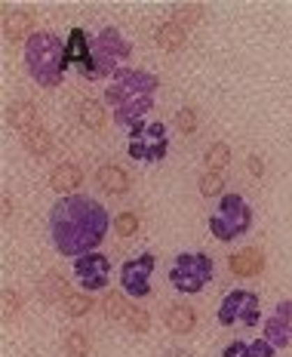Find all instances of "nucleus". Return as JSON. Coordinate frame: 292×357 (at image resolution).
I'll return each mask as SVG.
<instances>
[{
    "mask_svg": "<svg viewBox=\"0 0 292 357\" xmlns=\"http://www.w3.org/2000/svg\"><path fill=\"white\" fill-rule=\"evenodd\" d=\"M95 182H99V188L108 191V195H126V191H130V173L121 169L117 163H105V167L95 169Z\"/></svg>",
    "mask_w": 292,
    "mask_h": 357,
    "instance_id": "nucleus-17",
    "label": "nucleus"
},
{
    "mask_svg": "<svg viewBox=\"0 0 292 357\" xmlns=\"http://www.w3.org/2000/svg\"><path fill=\"white\" fill-rule=\"evenodd\" d=\"M265 339L274 348H292V299H283L265 324Z\"/></svg>",
    "mask_w": 292,
    "mask_h": 357,
    "instance_id": "nucleus-12",
    "label": "nucleus"
},
{
    "mask_svg": "<svg viewBox=\"0 0 292 357\" xmlns=\"http://www.w3.org/2000/svg\"><path fill=\"white\" fill-rule=\"evenodd\" d=\"M215 317H219V326H234V324L256 326L259 324V296L252 293V289H231L222 299Z\"/></svg>",
    "mask_w": 292,
    "mask_h": 357,
    "instance_id": "nucleus-8",
    "label": "nucleus"
},
{
    "mask_svg": "<svg viewBox=\"0 0 292 357\" xmlns=\"http://www.w3.org/2000/svg\"><path fill=\"white\" fill-rule=\"evenodd\" d=\"M74 278L86 293H99L108 287L111 278V259L105 252H86V256L74 259Z\"/></svg>",
    "mask_w": 292,
    "mask_h": 357,
    "instance_id": "nucleus-10",
    "label": "nucleus"
},
{
    "mask_svg": "<svg viewBox=\"0 0 292 357\" xmlns=\"http://www.w3.org/2000/svg\"><path fill=\"white\" fill-rule=\"evenodd\" d=\"M0 296H3V321H13V317L22 311V299L16 296V289H10V287H6Z\"/></svg>",
    "mask_w": 292,
    "mask_h": 357,
    "instance_id": "nucleus-32",
    "label": "nucleus"
},
{
    "mask_svg": "<svg viewBox=\"0 0 292 357\" xmlns=\"http://www.w3.org/2000/svg\"><path fill=\"white\" fill-rule=\"evenodd\" d=\"M10 213H13V206H10V197H3V219H10Z\"/></svg>",
    "mask_w": 292,
    "mask_h": 357,
    "instance_id": "nucleus-35",
    "label": "nucleus"
},
{
    "mask_svg": "<svg viewBox=\"0 0 292 357\" xmlns=\"http://www.w3.org/2000/svg\"><path fill=\"white\" fill-rule=\"evenodd\" d=\"M132 56L130 40L117 31V28H102V34L95 37V47H93V59H95V80L102 77H114L121 71V62Z\"/></svg>",
    "mask_w": 292,
    "mask_h": 357,
    "instance_id": "nucleus-7",
    "label": "nucleus"
},
{
    "mask_svg": "<svg viewBox=\"0 0 292 357\" xmlns=\"http://www.w3.org/2000/svg\"><path fill=\"white\" fill-rule=\"evenodd\" d=\"M228 268L234 278H256V274L265 271V252L259 247H246L228 259Z\"/></svg>",
    "mask_w": 292,
    "mask_h": 357,
    "instance_id": "nucleus-13",
    "label": "nucleus"
},
{
    "mask_svg": "<svg viewBox=\"0 0 292 357\" xmlns=\"http://www.w3.org/2000/svg\"><path fill=\"white\" fill-rule=\"evenodd\" d=\"M203 163L209 167V173H222V169L231 163V148L224 145V142L209 145V148H206V158H203Z\"/></svg>",
    "mask_w": 292,
    "mask_h": 357,
    "instance_id": "nucleus-24",
    "label": "nucleus"
},
{
    "mask_svg": "<svg viewBox=\"0 0 292 357\" xmlns=\"http://www.w3.org/2000/svg\"><path fill=\"white\" fill-rule=\"evenodd\" d=\"M47 228H49V241L59 256L80 259L86 252H95L99 243L108 237L111 215L95 197L68 195L52 204Z\"/></svg>",
    "mask_w": 292,
    "mask_h": 357,
    "instance_id": "nucleus-1",
    "label": "nucleus"
},
{
    "mask_svg": "<svg viewBox=\"0 0 292 357\" xmlns=\"http://www.w3.org/2000/svg\"><path fill=\"white\" fill-rule=\"evenodd\" d=\"M80 182H84V169H80L77 163H59V167L52 169V176H49V188L59 191L62 197L77 195Z\"/></svg>",
    "mask_w": 292,
    "mask_h": 357,
    "instance_id": "nucleus-14",
    "label": "nucleus"
},
{
    "mask_svg": "<svg viewBox=\"0 0 292 357\" xmlns=\"http://www.w3.org/2000/svg\"><path fill=\"white\" fill-rule=\"evenodd\" d=\"M65 314L68 317H86L93 311V299L89 296H80V293H68L65 296Z\"/></svg>",
    "mask_w": 292,
    "mask_h": 357,
    "instance_id": "nucleus-26",
    "label": "nucleus"
},
{
    "mask_svg": "<svg viewBox=\"0 0 292 357\" xmlns=\"http://www.w3.org/2000/svg\"><path fill=\"white\" fill-rule=\"evenodd\" d=\"M65 354H68V357H86V354H89V339H86V333L71 330L68 336H65Z\"/></svg>",
    "mask_w": 292,
    "mask_h": 357,
    "instance_id": "nucleus-27",
    "label": "nucleus"
},
{
    "mask_svg": "<svg viewBox=\"0 0 292 357\" xmlns=\"http://www.w3.org/2000/svg\"><path fill=\"white\" fill-rule=\"evenodd\" d=\"M65 296H68V280H65L62 274L49 271L47 278L40 280V299H47L52 305V302H65Z\"/></svg>",
    "mask_w": 292,
    "mask_h": 357,
    "instance_id": "nucleus-22",
    "label": "nucleus"
},
{
    "mask_svg": "<svg viewBox=\"0 0 292 357\" xmlns=\"http://www.w3.org/2000/svg\"><path fill=\"white\" fill-rule=\"evenodd\" d=\"M252 225V206L246 204L240 195H222L219 197V210L209 215V231L215 241L231 243L237 237H243Z\"/></svg>",
    "mask_w": 292,
    "mask_h": 357,
    "instance_id": "nucleus-4",
    "label": "nucleus"
},
{
    "mask_svg": "<svg viewBox=\"0 0 292 357\" xmlns=\"http://www.w3.org/2000/svg\"><path fill=\"white\" fill-rule=\"evenodd\" d=\"M6 121H10V126L19 130L22 136L40 130V114H37V108L31 102H13V105L6 108Z\"/></svg>",
    "mask_w": 292,
    "mask_h": 357,
    "instance_id": "nucleus-15",
    "label": "nucleus"
},
{
    "mask_svg": "<svg viewBox=\"0 0 292 357\" xmlns=\"http://www.w3.org/2000/svg\"><path fill=\"white\" fill-rule=\"evenodd\" d=\"M176 126H178V132H185V136H191V132L197 130V111L185 105V108L176 114Z\"/></svg>",
    "mask_w": 292,
    "mask_h": 357,
    "instance_id": "nucleus-30",
    "label": "nucleus"
},
{
    "mask_svg": "<svg viewBox=\"0 0 292 357\" xmlns=\"http://www.w3.org/2000/svg\"><path fill=\"white\" fill-rule=\"evenodd\" d=\"M25 68L34 84L56 89L62 86L68 62H65V40H59L52 31H37L25 43Z\"/></svg>",
    "mask_w": 292,
    "mask_h": 357,
    "instance_id": "nucleus-3",
    "label": "nucleus"
},
{
    "mask_svg": "<svg viewBox=\"0 0 292 357\" xmlns=\"http://www.w3.org/2000/svg\"><path fill=\"white\" fill-rule=\"evenodd\" d=\"M114 228H117V234L121 237H132L139 231V215L136 213H121L117 215V222H114Z\"/></svg>",
    "mask_w": 292,
    "mask_h": 357,
    "instance_id": "nucleus-31",
    "label": "nucleus"
},
{
    "mask_svg": "<svg viewBox=\"0 0 292 357\" xmlns=\"http://www.w3.org/2000/svg\"><path fill=\"white\" fill-rule=\"evenodd\" d=\"M126 154L132 160L141 163H163L169 154V139H167V126L160 121L141 123L130 132V142H126Z\"/></svg>",
    "mask_w": 292,
    "mask_h": 357,
    "instance_id": "nucleus-6",
    "label": "nucleus"
},
{
    "mask_svg": "<svg viewBox=\"0 0 292 357\" xmlns=\"http://www.w3.org/2000/svg\"><path fill=\"white\" fill-rule=\"evenodd\" d=\"M157 89H160V80L151 71H139V68L117 71L111 77L108 89H105V102L114 108V123L130 132L145 123V114H151L157 102Z\"/></svg>",
    "mask_w": 292,
    "mask_h": 357,
    "instance_id": "nucleus-2",
    "label": "nucleus"
},
{
    "mask_svg": "<svg viewBox=\"0 0 292 357\" xmlns=\"http://www.w3.org/2000/svg\"><path fill=\"white\" fill-rule=\"evenodd\" d=\"M31 25H34V13L31 10H19L3 16V37L10 43H22L31 40Z\"/></svg>",
    "mask_w": 292,
    "mask_h": 357,
    "instance_id": "nucleus-16",
    "label": "nucleus"
},
{
    "mask_svg": "<svg viewBox=\"0 0 292 357\" xmlns=\"http://www.w3.org/2000/svg\"><path fill=\"white\" fill-rule=\"evenodd\" d=\"M213 274H215V265L209 252H178L169 268V284L178 293H200V289L209 287Z\"/></svg>",
    "mask_w": 292,
    "mask_h": 357,
    "instance_id": "nucleus-5",
    "label": "nucleus"
},
{
    "mask_svg": "<svg viewBox=\"0 0 292 357\" xmlns=\"http://www.w3.org/2000/svg\"><path fill=\"white\" fill-rule=\"evenodd\" d=\"M172 22H178V25H197L200 19H203V6L200 3H185V6H176V13H172Z\"/></svg>",
    "mask_w": 292,
    "mask_h": 357,
    "instance_id": "nucleus-28",
    "label": "nucleus"
},
{
    "mask_svg": "<svg viewBox=\"0 0 292 357\" xmlns=\"http://www.w3.org/2000/svg\"><path fill=\"white\" fill-rule=\"evenodd\" d=\"M80 123H84L86 130H102L105 126V108L99 105V102L86 99L84 105H80Z\"/></svg>",
    "mask_w": 292,
    "mask_h": 357,
    "instance_id": "nucleus-25",
    "label": "nucleus"
},
{
    "mask_svg": "<svg viewBox=\"0 0 292 357\" xmlns=\"http://www.w3.org/2000/svg\"><path fill=\"white\" fill-rule=\"evenodd\" d=\"M22 142H25V148L34 154V158H47V154L52 151V136H49V130H34V132H28V136H22Z\"/></svg>",
    "mask_w": 292,
    "mask_h": 357,
    "instance_id": "nucleus-23",
    "label": "nucleus"
},
{
    "mask_svg": "<svg viewBox=\"0 0 292 357\" xmlns=\"http://www.w3.org/2000/svg\"><path fill=\"white\" fill-rule=\"evenodd\" d=\"M65 62L74 65L86 80H95V59L84 28H71V37L65 40Z\"/></svg>",
    "mask_w": 292,
    "mask_h": 357,
    "instance_id": "nucleus-11",
    "label": "nucleus"
},
{
    "mask_svg": "<svg viewBox=\"0 0 292 357\" xmlns=\"http://www.w3.org/2000/svg\"><path fill=\"white\" fill-rule=\"evenodd\" d=\"M163 321H167V326H169L172 333L185 336V333H191V330H194V324H197V314H194L191 305L176 302V305H169V308L163 311Z\"/></svg>",
    "mask_w": 292,
    "mask_h": 357,
    "instance_id": "nucleus-18",
    "label": "nucleus"
},
{
    "mask_svg": "<svg viewBox=\"0 0 292 357\" xmlns=\"http://www.w3.org/2000/svg\"><path fill=\"white\" fill-rule=\"evenodd\" d=\"M132 308H136V305H130V296L126 293H108L105 302H102V311H105L108 321H123L126 324V317L132 314Z\"/></svg>",
    "mask_w": 292,
    "mask_h": 357,
    "instance_id": "nucleus-21",
    "label": "nucleus"
},
{
    "mask_svg": "<svg viewBox=\"0 0 292 357\" xmlns=\"http://www.w3.org/2000/svg\"><path fill=\"white\" fill-rule=\"evenodd\" d=\"M154 252H141V256H132L130 262H123L121 268V287L130 299H145L151 293V274H154Z\"/></svg>",
    "mask_w": 292,
    "mask_h": 357,
    "instance_id": "nucleus-9",
    "label": "nucleus"
},
{
    "mask_svg": "<svg viewBox=\"0 0 292 357\" xmlns=\"http://www.w3.org/2000/svg\"><path fill=\"white\" fill-rule=\"evenodd\" d=\"M154 40H157V47H160L163 53H178L188 37H185V28L178 25V22H163V25L157 28Z\"/></svg>",
    "mask_w": 292,
    "mask_h": 357,
    "instance_id": "nucleus-20",
    "label": "nucleus"
},
{
    "mask_svg": "<svg viewBox=\"0 0 292 357\" xmlns=\"http://www.w3.org/2000/svg\"><path fill=\"white\" fill-rule=\"evenodd\" d=\"M126 326H130L132 333H148L151 330V314L141 311V308H132V314L126 317Z\"/></svg>",
    "mask_w": 292,
    "mask_h": 357,
    "instance_id": "nucleus-33",
    "label": "nucleus"
},
{
    "mask_svg": "<svg viewBox=\"0 0 292 357\" xmlns=\"http://www.w3.org/2000/svg\"><path fill=\"white\" fill-rule=\"evenodd\" d=\"M222 191H224L222 173H206L203 178H200V195L203 197H222Z\"/></svg>",
    "mask_w": 292,
    "mask_h": 357,
    "instance_id": "nucleus-29",
    "label": "nucleus"
},
{
    "mask_svg": "<svg viewBox=\"0 0 292 357\" xmlns=\"http://www.w3.org/2000/svg\"><path fill=\"white\" fill-rule=\"evenodd\" d=\"M274 354H277V348L265 336L256 339V342H240L237 339L222 351V357H274Z\"/></svg>",
    "mask_w": 292,
    "mask_h": 357,
    "instance_id": "nucleus-19",
    "label": "nucleus"
},
{
    "mask_svg": "<svg viewBox=\"0 0 292 357\" xmlns=\"http://www.w3.org/2000/svg\"><path fill=\"white\" fill-rule=\"evenodd\" d=\"M246 167H249L252 176H261V173H265V167H261V158H259V154H252V158L246 160Z\"/></svg>",
    "mask_w": 292,
    "mask_h": 357,
    "instance_id": "nucleus-34",
    "label": "nucleus"
}]
</instances>
